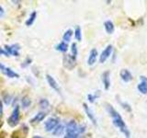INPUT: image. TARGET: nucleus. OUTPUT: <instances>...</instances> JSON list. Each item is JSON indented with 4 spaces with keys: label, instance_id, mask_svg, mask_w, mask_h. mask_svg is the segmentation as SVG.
<instances>
[{
    "label": "nucleus",
    "instance_id": "1",
    "mask_svg": "<svg viewBox=\"0 0 147 138\" xmlns=\"http://www.w3.org/2000/svg\"><path fill=\"white\" fill-rule=\"evenodd\" d=\"M105 109H106V112L109 113L110 118H111L113 125L117 129H119V131L125 136V138H131L130 129H129V127L127 126L126 122H124L123 118L121 117V115L119 114L118 110H115L113 106L109 103L105 104Z\"/></svg>",
    "mask_w": 147,
    "mask_h": 138
},
{
    "label": "nucleus",
    "instance_id": "2",
    "mask_svg": "<svg viewBox=\"0 0 147 138\" xmlns=\"http://www.w3.org/2000/svg\"><path fill=\"white\" fill-rule=\"evenodd\" d=\"M20 106L17 105L16 107L14 108L11 115L8 117L7 123L9 126L15 127L17 126V124L20 122Z\"/></svg>",
    "mask_w": 147,
    "mask_h": 138
},
{
    "label": "nucleus",
    "instance_id": "3",
    "mask_svg": "<svg viewBox=\"0 0 147 138\" xmlns=\"http://www.w3.org/2000/svg\"><path fill=\"white\" fill-rule=\"evenodd\" d=\"M63 66L68 70H73L76 66V58L73 57L71 54H64L63 57Z\"/></svg>",
    "mask_w": 147,
    "mask_h": 138
},
{
    "label": "nucleus",
    "instance_id": "4",
    "mask_svg": "<svg viewBox=\"0 0 147 138\" xmlns=\"http://www.w3.org/2000/svg\"><path fill=\"white\" fill-rule=\"evenodd\" d=\"M113 45L112 44H109L106 46V48L101 52L100 55H99V63L100 64H104L106 63V61L111 56V53L113 52Z\"/></svg>",
    "mask_w": 147,
    "mask_h": 138
},
{
    "label": "nucleus",
    "instance_id": "5",
    "mask_svg": "<svg viewBox=\"0 0 147 138\" xmlns=\"http://www.w3.org/2000/svg\"><path fill=\"white\" fill-rule=\"evenodd\" d=\"M59 119L56 117H51L49 118L47 121L44 123V128L45 131L47 132H53L54 130V128L56 127L59 124Z\"/></svg>",
    "mask_w": 147,
    "mask_h": 138
},
{
    "label": "nucleus",
    "instance_id": "6",
    "mask_svg": "<svg viewBox=\"0 0 147 138\" xmlns=\"http://www.w3.org/2000/svg\"><path fill=\"white\" fill-rule=\"evenodd\" d=\"M0 71H1L5 76H7L9 78H18L20 77V75H18V73L13 71L11 68L6 66L5 64H3L1 63H0Z\"/></svg>",
    "mask_w": 147,
    "mask_h": 138
},
{
    "label": "nucleus",
    "instance_id": "7",
    "mask_svg": "<svg viewBox=\"0 0 147 138\" xmlns=\"http://www.w3.org/2000/svg\"><path fill=\"white\" fill-rule=\"evenodd\" d=\"M5 51L8 55H13V56H18L20 55V46L18 44H12V45H5Z\"/></svg>",
    "mask_w": 147,
    "mask_h": 138
},
{
    "label": "nucleus",
    "instance_id": "8",
    "mask_svg": "<svg viewBox=\"0 0 147 138\" xmlns=\"http://www.w3.org/2000/svg\"><path fill=\"white\" fill-rule=\"evenodd\" d=\"M83 108H84V110H85V112L86 114V116L87 118H88L90 120V122L94 124V125H98V120H96V115L94 114L93 112V110H92L90 108H89V106L87 105L86 103H83Z\"/></svg>",
    "mask_w": 147,
    "mask_h": 138
},
{
    "label": "nucleus",
    "instance_id": "9",
    "mask_svg": "<svg viewBox=\"0 0 147 138\" xmlns=\"http://www.w3.org/2000/svg\"><path fill=\"white\" fill-rule=\"evenodd\" d=\"M101 80H102L103 83L104 89L108 91L110 89V84H111V82H110V71L108 70L103 72L102 75H101Z\"/></svg>",
    "mask_w": 147,
    "mask_h": 138
},
{
    "label": "nucleus",
    "instance_id": "10",
    "mask_svg": "<svg viewBox=\"0 0 147 138\" xmlns=\"http://www.w3.org/2000/svg\"><path fill=\"white\" fill-rule=\"evenodd\" d=\"M141 82L137 85V89L141 94L147 95V76H141Z\"/></svg>",
    "mask_w": 147,
    "mask_h": 138
},
{
    "label": "nucleus",
    "instance_id": "11",
    "mask_svg": "<svg viewBox=\"0 0 147 138\" xmlns=\"http://www.w3.org/2000/svg\"><path fill=\"white\" fill-rule=\"evenodd\" d=\"M119 76H121V80L125 83H129L133 79V76H132L131 72L126 68H123L119 71Z\"/></svg>",
    "mask_w": 147,
    "mask_h": 138
},
{
    "label": "nucleus",
    "instance_id": "12",
    "mask_svg": "<svg viewBox=\"0 0 147 138\" xmlns=\"http://www.w3.org/2000/svg\"><path fill=\"white\" fill-rule=\"evenodd\" d=\"M98 50L96 48H93L90 50V53H89V55H88V58H87V64H88L89 66H94L96 64V60H98Z\"/></svg>",
    "mask_w": 147,
    "mask_h": 138
},
{
    "label": "nucleus",
    "instance_id": "13",
    "mask_svg": "<svg viewBox=\"0 0 147 138\" xmlns=\"http://www.w3.org/2000/svg\"><path fill=\"white\" fill-rule=\"evenodd\" d=\"M45 77H46V80H47L49 86H50L51 87H52V89H53V90H55L56 92H58L59 94L61 93V89H60V87H59V84L57 83V81L55 80L52 76L49 75V74H47Z\"/></svg>",
    "mask_w": 147,
    "mask_h": 138
},
{
    "label": "nucleus",
    "instance_id": "14",
    "mask_svg": "<svg viewBox=\"0 0 147 138\" xmlns=\"http://www.w3.org/2000/svg\"><path fill=\"white\" fill-rule=\"evenodd\" d=\"M78 127L79 125L77 124V122L75 121V120H71V121H69L66 124L65 126V131L66 133H78Z\"/></svg>",
    "mask_w": 147,
    "mask_h": 138
},
{
    "label": "nucleus",
    "instance_id": "15",
    "mask_svg": "<svg viewBox=\"0 0 147 138\" xmlns=\"http://www.w3.org/2000/svg\"><path fill=\"white\" fill-rule=\"evenodd\" d=\"M104 29L105 31L107 32L108 34H112L114 30H115V26H114V23L111 20H106L104 22Z\"/></svg>",
    "mask_w": 147,
    "mask_h": 138
},
{
    "label": "nucleus",
    "instance_id": "16",
    "mask_svg": "<svg viewBox=\"0 0 147 138\" xmlns=\"http://www.w3.org/2000/svg\"><path fill=\"white\" fill-rule=\"evenodd\" d=\"M46 117V113L44 112H40L37 113L35 116L30 120V123H38L40 122L41 121H43Z\"/></svg>",
    "mask_w": 147,
    "mask_h": 138
},
{
    "label": "nucleus",
    "instance_id": "17",
    "mask_svg": "<svg viewBox=\"0 0 147 138\" xmlns=\"http://www.w3.org/2000/svg\"><path fill=\"white\" fill-rule=\"evenodd\" d=\"M64 131H65V126H64L63 124H60L59 123L58 125L54 128V130L52 132V133H53V135H54V136H61Z\"/></svg>",
    "mask_w": 147,
    "mask_h": 138
},
{
    "label": "nucleus",
    "instance_id": "18",
    "mask_svg": "<svg viewBox=\"0 0 147 138\" xmlns=\"http://www.w3.org/2000/svg\"><path fill=\"white\" fill-rule=\"evenodd\" d=\"M68 43H65V41H61V43H59L56 46H55V49H56L58 52H61V53H66L68 51Z\"/></svg>",
    "mask_w": 147,
    "mask_h": 138
},
{
    "label": "nucleus",
    "instance_id": "19",
    "mask_svg": "<svg viewBox=\"0 0 147 138\" xmlns=\"http://www.w3.org/2000/svg\"><path fill=\"white\" fill-rule=\"evenodd\" d=\"M100 95H101V93L98 90L96 91L94 94H88L87 95V100H88L90 103H94V102H96V100L99 98Z\"/></svg>",
    "mask_w": 147,
    "mask_h": 138
},
{
    "label": "nucleus",
    "instance_id": "20",
    "mask_svg": "<svg viewBox=\"0 0 147 138\" xmlns=\"http://www.w3.org/2000/svg\"><path fill=\"white\" fill-rule=\"evenodd\" d=\"M73 34H74L73 30L68 29L67 30H65V32H64L63 35V41H65V43H69V41H70L71 39H72Z\"/></svg>",
    "mask_w": 147,
    "mask_h": 138
},
{
    "label": "nucleus",
    "instance_id": "21",
    "mask_svg": "<svg viewBox=\"0 0 147 138\" xmlns=\"http://www.w3.org/2000/svg\"><path fill=\"white\" fill-rule=\"evenodd\" d=\"M23 128H24V125H23V126L20 128V130H18V131H15V132H14V133H13V135H12V138H18V137H20V138H25L28 133H24V130H23Z\"/></svg>",
    "mask_w": 147,
    "mask_h": 138
},
{
    "label": "nucleus",
    "instance_id": "22",
    "mask_svg": "<svg viewBox=\"0 0 147 138\" xmlns=\"http://www.w3.org/2000/svg\"><path fill=\"white\" fill-rule=\"evenodd\" d=\"M117 100H118V102H119V104L121 106V107L126 110L127 112H131V110H132V109H131V106L129 104L128 102H125V101H123V100H121L119 99V97L117 96Z\"/></svg>",
    "mask_w": 147,
    "mask_h": 138
},
{
    "label": "nucleus",
    "instance_id": "23",
    "mask_svg": "<svg viewBox=\"0 0 147 138\" xmlns=\"http://www.w3.org/2000/svg\"><path fill=\"white\" fill-rule=\"evenodd\" d=\"M36 18H37V12H36V11L31 12V14L30 15L29 18H28V20H26V25H27L28 27L31 26V25L34 23V21H35V20H36Z\"/></svg>",
    "mask_w": 147,
    "mask_h": 138
},
{
    "label": "nucleus",
    "instance_id": "24",
    "mask_svg": "<svg viewBox=\"0 0 147 138\" xmlns=\"http://www.w3.org/2000/svg\"><path fill=\"white\" fill-rule=\"evenodd\" d=\"M74 35H75V38L76 41H82V30L80 26H76L75 31H74Z\"/></svg>",
    "mask_w": 147,
    "mask_h": 138
},
{
    "label": "nucleus",
    "instance_id": "25",
    "mask_svg": "<svg viewBox=\"0 0 147 138\" xmlns=\"http://www.w3.org/2000/svg\"><path fill=\"white\" fill-rule=\"evenodd\" d=\"M21 104H22V107H23V108H28V107H30V104H31V99H30L28 96L23 97L22 99H21Z\"/></svg>",
    "mask_w": 147,
    "mask_h": 138
},
{
    "label": "nucleus",
    "instance_id": "26",
    "mask_svg": "<svg viewBox=\"0 0 147 138\" xmlns=\"http://www.w3.org/2000/svg\"><path fill=\"white\" fill-rule=\"evenodd\" d=\"M71 55L73 57L77 58L78 55V48H77V44L76 43H73L71 44Z\"/></svg>",
    "mask_w": 147,
    "mask_h": 138
},
{
    "label": "nucleus",
    "instance_id": "27",
    "mask_svg": "<svg viewBox=\"0 0 147 138\" xmlns=\"http://www.w3.org/2000/svg\"><path fill=\"white\" fill-rule=\"evenodd\" d=\"M39 105L41 109H48L50 106V102L47 99H40L39 101Z\"/></svg>",
    "mask_w": 147,
    "mask_h": 138
},
{
    "label": "nucleus",
    "instance_id": "28",
    "mask_svg": "<svg viewBox=\"0 0 147 138\" xmlns=\"http://www.w3.org/2000/svg\"><path fill=\"white\" fill-rule=\"evenodd\" d=\"M11 101H12V97H11V95L5 94L3 96V102L6 104V105H9V104L11 103Z\"/></svg>",
    "mask_w": 147,
    "mask_h": 138
},
{
    "label": "nucleus",
    "instance_id": "29",
    "mask_svg": "<svg viewBox=\"0 0 147 138\" xmlns=\"http://www.w3.org/2000/svg\"><path fill=\"white\" fill-rule=\"evenodd\" d=\"M31 63H32V59L30 58V57H26V59L21 64V67L22 68H26V67H28L29 66H30Z\"/></svg>",
    "mask_w": 147,
    "mask_h": 138
},
{
    "label": "nucleus",
    "instance_id": "30",
    "mask_svg": "<svg viewBox=\"0 0 147 138\" xmlns=\"http://www.w3.org/2000/svg\"><path fill=\"white\" fill-rule=\"evenodd\" d=\"M79 133H66L63 138H78Z\"/></svg>",
    "mask_w": 147,
    "mask_h": 138
},
{
    "label": "nucleus",
    "instance_id": "31",
    "mask_svg": "<svg viewBox=\"0 0 147 138\" xmlns=\"http://www.w3.org/2000/svg\"><path fill=\"white\" fill-rule=\"evenodd\" d=\"M3 110H4V107H3V102L0 101V122L2 121V117H3Z\"/></svg>",
    "mask_w": 147,
    "mask_h": 138
},
{
    "label": "nucleus",
    "instance_id": "32",
    "mask_svg": "<svg viewBox=\"0 0 147 138\" xmlns=\"http://www.w3.org/2000/svg\"><path fill=\"white\" fill-rule=\"evenodd\" d=\"M0 55H6V56H9V55L7 53L6 51H5V49H3L2 47H0Z\"/></svg>",
    "mask_w": 147,
    "mask_h": 138
},
{
    "label": "nucleus",
    "instance_id": "33",
    "mask_svg": "<svg viewBox=\"0 0 147 138\" xmlns=\"http://www.w3.org/2000/svg\"><path fill=\"white\" fill-rule=\"evenodd\" d=\"M4 15H5V10H4V8L0 6V18L4 17Z\"/></svg>",
    "mask_w": 147,
    "mask_h": 138
},
{
    "label": "nucleus",
    "instance_id": "34",
    "mask_svg": "<svg viewBox=\"0 0 147 138\" xmlns=\"http://www.w3.org/2000/svg\"><path fill=\"white\" fill-rule=\"evenodd\" d=\"M32 138H42V137H41V136H38V135H35V136H33Z\"/></svg>",
    "mask_w": 147,
    "mask_h": 138
}]
</instances>
